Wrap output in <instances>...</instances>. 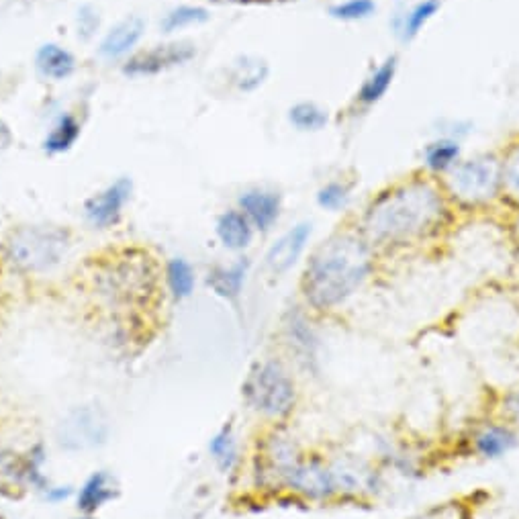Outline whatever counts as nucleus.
<instances>
[{
  "mask_svg": "<svg viewBox=\"0 0 519 519\" xmlns=\"http://www.w3.org/2000/svg\"><path fill=\"white\" fill-rule=\"evenodd\" d=\"M242 397L254 413L280 423L293 415L299 389L285 362L266 358L254 362L248 370L242 383Z\"/></svg>",
  "mask_w": 519,
  "mask_h": 519,
  "instance_id": "nucleus-3",
  "label": "nucleus"
},
{
  "mask_svg": "<svg viewBox=\"0 0 519 519\" xmlns=\"http://www.w3.org/2000/svg\"><path fill=\"white\" fill-rule=\"evenodd\" d=\"M60 448L82 452L103 446L109 438V419L99 405H80L70 409L56 428Z\"/></svg>",
  "mask_w": 519,
  "mask_h": 519,
  "instance_id": "nucleus-10",
  "label": "nucleus"
},
{
  "mask_svg": "<svg viewBox=\"0 0 519 519\" xmlns=\"http://www.w3.org/2000/svg\"><path fill=\"white\" fill-rule=\"evenodd\" d=\"M80 131H82V127L74 115H70V113L60 115L56 119V123L52 125L50 133H47L43 139V152L52 154V156L70 152L80 137Z\"/></svg>",
  "mask_w": 519,
  "mask_h": 519,
  "instance_id": "nucleus-27",
  "label": "nucleus"
},
{
  "mask_svg": "<svg viewBox=\"0 0 519 519\" xmlns=\"http://www.w3.org/2000/svg\"><path fill=\"white\" fill-rule=\"evenodd\" d=\"M270 76V66L258 56H240L229 70L231 84L240 92H256Z\"/></svg>",
  "mask_w": 519,
  "mask_h": 519,
  "instance_id": "nucleus-26",
  "label": "nucleus"
},
{
  "mask_svg": "<svg viewBox=\"0 0 519 519\" xmlns=\"http://www.w3.org/2000/svg\"><path fill=\"white\" fill-rule=\"evenodd\" d=\"M238 209L250 219L256 231L268 233L276 227L282 215V195L274 188H248L238 199Z\"/></svg>",
  "mask_w": 519,
  "mask_h": 519,
  "instance_id": "nucleus-16",
  "label": "nucleus"
},
{
  "mask_svg": "<svg viewBox=\"0 0 519 519\" xmlns=\"http://www.w3.org/2000/svg\"><path fill=\"white\" fill-rule=\"evenodd\" d=\"M305 456L303 448L285 428L274 426L266 432L256 446L252 458V477L258 491L287 493L291 475Z\"/></svg>",
  "mask_w": 519,
  "mask_h": 519,
  "instance_id": "nucleus-6",
  "label": "nucleus"
},
{
  "mask_svg": "<svg viewBox=\"0 0 519 519\" xmlns=\"http://www.w3.org/2000/svg\"><path fill=\"white\" fill-rule=\"evenodd\" d=\"M376 11H379L376 0H336L329 7V17L342 23H360L370 19Z\"/></svg>",
  "mask_w": 519,
  "mask_h": 519,
  "instance_id": "nucleus-32",
  "label": "nucleus"
},
{
  "mask_svg": "<svg viewBox=\"0 0 519 519\" xmlns=\"http://www.w3.org/2000/svg\"><path fill=\"white\" fill-rule=\"evenodd\" d=\"M146 33V21L139 17H127L119 21L101 41V56L107 60H119L129 56L135 45Z\"/></svg>",
  "mask_w": 519,
  "mask_h": 519,
  "instance_id": "nucleus-23",
  "label": "nucleus"
},
{
  "mask_svg": "<svg viewBox=\"0 0 519 519\" xmlns=\"http://www.w3.org/2000/svg\"><path fill=\"white\" fill-rule=\"evenodd\" d=\"M282 344L291 358L309 374H317L321 368V336L307 313V307L293 305L285 311L280 321Z\"/></svg>",
  "mask_w": 519,
  "mask_h": 519,
  "instance_id": "nucleus-9",
  "label": "nucleus"
},
{
  "mask_svg": "<svg viewBox=\"0 0 519 519\" xmlns=\"http://www.w3.org/2000/svg\"><path fill=\"white\" fill-rule=\"evenodd\" d=\"M442 0H417L411 7L399 9L391 19V31L401 43H411L440 13Z\"/></svg>",
  "mask_w": 519,
  "mask_h": 519,
  "instance_id": "nucleus-19",
  "label": "nucleus"
},
{
  "mask_svg": "<svg viewBox=\"0 0 519 519\" xmlns=\"http://www.w3.org/2000/svg\"><path fill=\"white\" fill-rule=\"evenodd\" d=\"M313 235V225L309 221H301L287 229L266 252V268L274 276H282L291 272L299 260L305 256Z\"/></svg>",
  "mask_w": 519,
  "mask_h": 519,
  "instance_id": "nucleus-14",
  "label": "nucleus"
},
{
  "mask_svg": "<svg viewBox=\"0 0 519 519\" xmlns=\"http://www.w3.org/2000/svg\"><path fill=\"white\" fill-rule=\"evenodd\" d=\"M374 264L376 250L358 227L332 233L303 266L299 289L305 307L323 315L344 309L368 285Z\"/></svg>",
  "mask_w": 519,
  "mask_h": 519,
  "instance_id": "nucleus-2",
  "label": "nucleus"
},
{
  "mask_svg": "<svg viewBox=\"0 0 519 519\" xmlns=\"http://www.w3.org/2000/svg\"><path fill=\"white\" fill-rule=\"evenodd\" d=\"M211 19L209 11L205 7L199 5H182L172 9L168 15H164L162 19V31L164 33H176L188 27H195V25H203Z\"/></svg>",
  "mask_w": 519,
  "mask_h": 519,
  "instance_id": "nucleus-31",
  "label": "nucleus"
},
{
  "mask_svg": "<svg viewBox=\"0 0 519 519\" xmlns=\"http://www.w3.org/2000/svg\"><path fill=\"white\" fill-rule=\"evenodd\" d=\"M166 285L170 295L176 301H184L193 295L195 285H197V276H195V268L188 264L184 258H172L166 264Z\"/></svg>",
  "mask_w": 519,
  "mask_h": 519,
  "instance_id": "nucleus-29",
  "label": "nucleus"
},
{
  "mask_svg": "<svg viewBox=\"0 0 519 519\" xmlns=\"http://www.w3.org/2000/svg\"><path fill=\"white\" fill-rule=\"evenodd\" d=\"M352 193L354 186L350 182L342 180H327L319 186V191L315 195V201L319 205V209L327 211V213H344L350 203H352Z\"/></svg>",
  "mask_w": 519,
  "mask_h": 519,
  "instance_id": "nucleus-30",
  "label": "nucleus"
},
{
  "mask_svg": "<svg viewBox=\"0 0 519 519\" xmlns=\"http://www.w3.org/2000/svg\"><path fill=\"white\" fill-rule=\"evenodd\" d=\"M158 276L148 254L125 252L109 262L101 274V289L113 303H148L156 293Z\"/></svg>",
  "mask_w": 519,
  "mask_h": 519,
  "instance_id": "nucleus-7",
  "label": "nucleus"
},
{
  "mask_svg": "<svg viewBox=\"0 0 519 519\" xmlns=\"http://www.w3.org/2000/svg\"><path fill=\"white\" fill-rule=\"evenodd\" d=\"M70 495H72V489H70V487H54V485L43 493V497H45L47 501H52V503H60V501L68 499Z\"/></svg>",
  "mask_w": 519,
  "mask_h": 519,
  "instance_id": "nucleus-35",
  "label": "nucleus"
},
{
  "mask_svg": "<svg viewBox=\"0 0 519 519\" xmlns=\"http://www.w3.org/2000/svg\"><path fill=\"white\" fill-rule=\"evenodd\" d=\"M519 444V430L501 417L495 421L481 423V426L470 434L468 446L470 452L483 460H499L511 454Z\"/></svg>",
  "mask_w": 519,
  "mask_h": 519,
  "instance_id": "nucleus-15",
  "label": "nucleus"
},
{
  "mask_svg": "<svg viewBox=\"0 0 519 519\" xmlns=\"http://www.w3.org/2000/svg\"><path fill=\"white\" fill-rule=\"evenodd\" d=\"M464 158L462 141L446 135H436L421 150V164L432 178H444Z\"/></svg>",
  "mask_w": 519,
  "mask_h": 519,
  "instance_id": "nucleus-21",
  "label": "nucleus"
},
{
  "mask_svg": "<svg viewBox=\"0 0 519 519\" xmlns=\"http://www.w3.org/2000/svg\"><path fill=\"white\" fill-rule=\"evenodd\" d=\"M76 29H78V37L80 39H84V41L92 39L101 29V15H99V11L94 9V7H90V5L80 7V11L76 15Z\"/></svg>",
  "mask_w": 519,
  "mask_h": 519,
  "instance_id": "nucleus-34",
  "label": "nucleus"
},
{
  "mask_svg": "<svg viewBox=\"0 0 519 519\" xmlns=\"http://www.w3.org/2000/svg\"><path fill=\"white\" fill-rule=\"evenodd\" d=\"M13 144V131L5 119H0V150H7Z\"/></svg>",
  "mask_w": 519,
  "mask_h": 519,
  "instance_id": "nucleus-36",
  "label": "nucleus"
},
{
  "mask_svg": "<svg viewBox=\"0 0 519 519\" xmlns=\"http://www.w3.org/2000/svg\"><path fill=\"white\" fill-rule=\"evenodd\" d=\"M399 72V58L397 56H387L381 64H376L366 78L362 80V84L356 90L354 103L360 109H372L374 105H379L387 92L391 90L395 78Z\"/></svg>",
  "mask_w": 519,
  "mask_h": 519,
  "instance_id": "nucleus-18",
  "label": "nucleus"
},
{
  "mask_svg": "<svg viewBox=\"0 0 519 519\" xmlns=\"http://www.w3.org/2000/svg\"><path fill=\"white\" fill-rule=\"evenodd\" d=\"M289 123L301 133H319L332 123V115L315 101H299L289 109Z\"/></svg>",
  "mask_w": 519,
  "mask_h": 519,
  "instance_id": "nucleus-28",
  "label": "nucleus"
},
{
  "mask_svg": "<svg viewBox=\"0 0 519 519\" xmlns=\"http://www.w3.org/2000/svg\"><path fill=\"white\" fill-rule=\"evenodd\" d=\"M197 56V50L193 43L188 41H174L164 45H154L150 50L133 54L123 64V74L131 78H144V76H156L166 70H172L176 66H184Z\"/></svg>",
  "mask_w": 519,
  "mask_h": 519,
  "instance_id": "nucleus-12",
  "label": "nucleus"
},
{
  "mask_svg": "<svg viewBox=\"0 0 519 519\" xmlns=\"http://www.w3.org/2000/svg\"><path fill=\"white\" fill-rule=\"evenodd\" d=\"M501 176H503V199L519 207V141L511 144L501 156Z\"/></svg>",
  "mask_w": 519,
  "mask_h": 519,
  "instance_id": "nucleus-33",
  "label": "nucleus"
},
{
  "mask_svg": "<svg viewBox=\"0 0 519 519\" xmlns=\"http://www.w3.org/2000/svg\"><path fill=\"white\" fill-rule=\"evenodd\" d=\"M287 493L307 503L336 501L334 477L327 458L321 454H305L289 479Z\"/></svg>",
  "mask_w": 519,
  "mask_h": 519,
  "instance_id": "nucleus-11",
  "label": "nucleus"
},
{
  "mask_svg": "<svg viewBox=\"0 0 519 519\" xmlns=\"http://www.w3.org/2000/svg\"><path fill=\"white\" fill-rule=\"evenodd\" d=\"M332 468L336 501H370L383 489V477L368 460L356 454H336L327 458Z\"/></svg>",
  "mask_w": 519,
  "mask_h": 519,
  "instance_id": "nucleus-8",
  "label": "nucleus"
},
{
  "mask_svg": "<svg viewBox=\"0 0 519 519\" xmlns=\"http://www.w3.org/2000/svg\"><path fill=\"white\" fill-rule=\"evenodd\" d=\"M452 205L462 209H485L503 199L501 156L485 152L462 158L442 180Z\"/></svg>",
  "mask_w": 519,
  "mask_h": 519,
  "instance_id": "nucleus-4",
  "label": "nucleus"
},
{
  "mask_svg": "<svg viewBox=\"0 0 519 519\" xmlns=\"http://www.w3.org/2000/svg\"><path fill=\"white\" fill-rule=\"evenodd\" d=\"M119 497V483L109 470H97L80 487L76 495V509L80 513L94 515L107 503Z\"/></svg>",
  "mask_w": 519,
  "mask_h": 519,
  "instance_id": "nucleus-22",
  "label": "nucleus"
},
{
  "mask_svg": "<svg viewBox=\"0 0 519 519\" xmlns=\"http://www.w3.org/2000/svg\"><path fill=\"white\" fill-rule=\"evenodd\" d=\"M209 454L223 477L233 479L238 475V470L242 466V450L238 434H235L231 423H225L221 430L215 432V436L209 442Z\"/></svg>",
  "mask_w": 519,
  "mask_h": 519,
  "instance_id": "nucleus-24",
  "label": "nucleus"
},
{
  "mask_svg": "<svg viewBox=\"0 0 519 519\" xmlns=\"http://www.w3.org/2000/svg\"><path fill=\"white\" fill-rule=\"evenodd\" d=\"M250 270H252V262L248 258H240L231 264L213 266L207 272V287L213 291L215 297L231 305H238L244 295Z\"/></svg>",
  "mask_w": 519,
  "mask_h": 519,
  "instance_id": "nucleus-17",
  "label": "nucleus"
},
{
  "mask_svg": "<svg viewBox=\"0 0 519 519\" xmlns=\"http://www.w3.org/2000/svg\"><path fill=\"white\" fill-rule=\"evenodd\" d=\"M133 193V182L129 178H119L105 186L103 191L94 193L84 203V217L94 229H109L119 223L125 205Z\"/></svg>",
  "mask_w": 519,
  "mask_h": 519,
  "instance_id": "nucleus-13",
  "label": "nucleus"
},
{
  "mask_svg": "<svg viewBox=\"0 0 519 519\" xmlns=\"http://www.w3.org/2000/svg\"><path fill=\"white\" fill-rule=\"evenodd\" d=\"M513 235H515V246H517V254H519V215L513 223Z\"/></svg>",
  "mask_w": 519,
  "mask_h": 519,
  "instance_id": "nucleus-37",
  "label": "nucleus"
},
{
  "mask_svg": "<svg viewBox=\"0 0 519 519\" xmlns=\"http://www.w3.org/2000/svg\"><path fill=\"white\" fill-rule=\"evenodd\" d=\"M72 246V235L56 225H23L5 240L7 262L25 274H43L60 266Z\"/></svg>",
  "mask_w": 519,
  "mask_h": 519,
  "instance_id": "nucleus-5",
  "label": "nucleus"
},
{
  "mask_svg": "<svg viewBox=\"0 0 519 519\" xmlns=\"http://www.w3.org/2000/svg\"><path fill=\"white\" fill-rule=\"evenodd\" d=\"M452 203L432 176H413L376 195L358 219V231L376 252L428 242L448 227Z\"/></svg>",
  "mask_w": 519,
  "mask_h": 519,
  "instance_id": "nucleus-1",
  "label": "nucleus"
},
{
  "mask_svg": "<svg viewBox=\"0 0 519 519\" xmlns=\"http://www.w3.org/2000/svg\"><path fill=\"white\" fill-rule=\"evenodd\" d=\"M72 519H99V517H94V515H90V513H80V515H76V517H72Z\"/></svg>",
  "mask_w": 519,
  "mask_h": 519,
  "instance_id": "nucleus-38",
  "label": "nucleus"
},
{
  "mask_svg": "<svg viewBox=\"0 0 519 519\" xmlns=\"http://www.w3.org/2000/svg\"><path fill=\"white\" fill-rule=\"evenodd\" d=\"M35 66L43 78L60 82L76 72V58L58 43H45L35 56Z\"/></svg>",
  "mask_w": 519,
  "mask_h": 519,
  "instance_id": "nucleus-25",
  "label": "nucleus"
},
{
  "mask_svg": "<svg viewBox=\"0 0 519 519\" xmlns=\"http://www.w3.org/2000/svg\"><path fill=\"white\" fill-rule=\"evenodd\" d=\"M215 233L217 240L221 242V246L229 252H246L252 242L256 229L250 223V219L235 207V209H227L217 217L215 223Z\"/></svg>",
  "mask_w": 519,
  "mask_h": 519,
  "instance_id": "nucleus-20",
  "label": "nucleus"
}]
</instances>
